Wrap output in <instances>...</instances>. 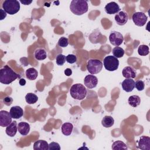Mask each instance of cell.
Instances as JSON below:
<instances>
[{"label": "cell", "instance_id": "cell-1", "mask_svg": "<svg viewBox=\"0 0 150 150\" xmlns=\"http://www.w3.org/2000/svg\"><path fill=\"white\" fill-rule=\"evenodd\" d=\"M18 77L19 75L8 65L0 69V82L2 84H9Z\"/></svg>", "mask_w": 150, "mask_h": 150}, {"label": "cell", "instance_id": "cell-2", "mask_svg": "<svg viewBox=\"0 0 150 150\" xmlns=\"http://www.w3.org/2000/svg\"><path fill=\"white\" fill-rule=\"evenodd\" d=\"M88 6L87 1L73 0L70 5L71 12L76 15H82L88 11Z\"/></svg>", "mask_w": 150, "mask_h": 150}, {"label": "cell", "instance_id": "cell-3", "mask_svg": "<svg viewBox=\"0 0 150 150\" xmlns=\"http://www.w3.org/2000/svg\"><path fill=\"white\" fill-rule=\"evenodd\" d=\"M70 94L73 98L82 100L86 97L87 91L84 86L80 83H77L73 84L70 87Z\"/></svg>", "mask_w": 150, "mask_h": 150}, {"label": "cell", "instance_id": "cell-4", "mask_svg": "<svg viewBox=\"0 0 150 150\" xmlns=\"http://www.w3.org/2000/svg\"><path fill=\"white\" fill-rule=\"evenodd\" d=\"M3 9L9 15H14L20 9V4L16 0H5L2 4Z\"/></svg>", "mask_w": 150, "mask_h": 150}, {"label": "cell", "instance_id": "cell-5", "mask_svg": "<svg viewBox=\"0 0 150 150\" xmlns=\"http://www.w3.org/2000/svg\"><path fill=\"white\" fill-rule=\"evenodd\" d=\"M103 64L107 70L113 71L118 68L119 60L114 56H107L104 59Z\"/></svg>", "mask_w": 150, "mask_h": 150}, {"label": "cell", "instance_id": "cell-6", "mask_svg": "<svg viewBox=\"0 0 150 150\" xmlns=\"http://www.w3.org/2000/svg\"><path fill=\"white\" fill-rule=\"evenodd\" d=\"M103 68V63L98 59H89L87 64L88 71L91 74H96L101 71Z\"/></svg>", "mask_w": 150, "mask_h": 150}, {"label": "cell", "instance_id": "cell-7", "mask_svg": "<svg viewBox=\"0 0 150 150\" xmlns=\"http://www.w3.org/2000/svg\"><path fill=\"white\" fill-rule=\"evenodd\" d=\"M132 21L138 26H143L145 25L148 17L142 12H137L132 15Z\"/></svg>", "mask_w": 150, "mask_h": 150}, {"label": "cell", "instance_id": "cell-8", "mask_svg": "<svg viewBox=\"0 0 150 150\" xmlns=\"http://www.w3.org/2000/svg\"><path fill=\"white\" fill-rule=\"evenodd\" d=\"M109 40L114 46H118L121 45L124 41L122 35L117 31H112L109 36Z\"/></svg>", "mask_w": 150, "mask_h": 150}, {"label": "cell", "instance_id": "cell-9", "mask_svg": "<svg viewBox=\"0 0 150 150\" xmlns=\"http://www.w3.org/2000/svg\"><path fill=\"white\" fill-rule=\"evenodd\" d=\"M12 122V117L9 112L5 110L0 111V125L2 127L8 126Z\"/></svg>", "mask_w": 150, "mask_h": 150}, {"label": "cell", "instance_id": "cell-10", "mask_svg": "<svg viewBox=\"0 0 150 150\" xmlns=\"http://www.w3.org/2000/svg\"><path fill=\"white\" fill-rule=\"evenodd\" d=\"M98 83V79L97 77L94 75H87L84 79V84L88 88H93L97 86Z\"/></svg>", "mask_w": 150, "mask_h": 150}, {"label": "cell", "instance_id": "cell-11", "mask_svg": "<svg viewBox=\"0 0 150 150\" xmlns=\"http://www.w3.org/2000/svg\"><path fill=\"white\" fill-rule=\"evenodd\" d=\"M138 147L142 150H150V138L143 135L138 141Z\"/></svg>", "mask_w": 150, "mask_h": 150}, {"label": "cell", "instance_id": "cell-12", "mask_svg": "<svg viewBox=\"0 0 150 150\" xmlns=\"http://www.w3.org/2000/svg\"><path fill=\"white\" fill-rule=\"evenodd\" d=\"M104 9L107 13L112 15L119 12L120 11V8L118 4L115 2H110L105 6Z\"/></svg>", "mask_w": 150, "mask_h": 150}, {"label": "cell", "instance_id": "cell-13", "mask_svg": "<svg viewBox=\"0 0 150 150\" xmlns=\"http://www.w3.org/2000/svg\"><path fill=\"white\" fill-rule=\"evenodd\" d=\"M115 21L120 26L124 25L128 20V16L124 11H120L115 15Z\"/></svg>", "mask_w": 150, "mask_h": 150}, {"label": "cell", "instance_id": "cell-14", "mask_svg": "<svg viewBox=\"0 0 150 150\" xmlns=\"http://www.w3.org/2000/svg\"><path fill=\"white\" fill-rule=\"evenodd\" d=\"M122 89L126 92H131L135 88V81L131 79H125L121 83Z\"/></svg>", "mask_w": 150, "mask_h": 150}, {"label": "cell", "instance_id": "cell-15", "mask_svg": "<svg viewBox=\"0 0 150 150\" xmlns=\"http://www.w3.org/2000/svg\"><path fill=\"white\" fill-rule=\"evenodd\" d=\"M9 113L12 118L19 119L23 116V110L19 106H18V105L13 106L11 108Z\"/></svg>", "mask_w": 150, "mask_h": 150}, {"label": "cell", "instance_id": "cell-16", "mask_svg": "<svg viewBox=\"0 0 150 150\" xmlns=\"http://www.w3.org/2000/svg\"><path fill=\"white\" fill-rule=\"evenodd\" d=\"M17 131H18L17 123H16V121H14L12 122L8 126L6 127L5 132L8 136L11 137H13L16 135Z\"/></svg>", "mask_w": 150, "mask_h": 150}, {"label": "cell", "instance_id": "cell-17", "mask_svg": "<svg viewBox=\"0 0 150 150\" xmlns=\"http://www.w3.org/2000/svg\"><path fill=\"white\" fill-rule=\"evenodd\" d=\"M122 74L123 77L126 79H134L136 76V73L135 70L130 66L125 67L122 69Z\"/></svg>", "mask_w": 150, "mask_h": 150}, {"label": "cell", "instance_id": "cell-18", "mask_svg": "<svg viewBox=\"0 0 150 150\" xmlns=\"http://www.w3.org/2000/svg\"><path fill=\"white\" fill-rule=\"evenodd\" d=\"M18 130L22 135L25 136L30 131V125L26 122H21L18 125Z\"/></svg>", "mask_w": 150, "mask_h": 150}, {"label": "cell", "instance_id": "cell-19", "mask_svg": "<svg viewBox=\"0 0 150 150\" xmlns=\"http://www.w3.org/2000/svg\"><path fill=\"white\" fill-rule=\"evenodd\" d=\"M34 150H47L49 149V144L45 140H38L33 144Z\"/></svg>", "mask_w": 150, "mask_h": 150}, {"label": "cell", "instance_id": "cell-20", "mask_svg": "<svg viewBox=\"0 0 150 150\" xmlns=\"http://www.w3.org/2000/svg\"><path fill=\"white\" fill-rule=\"evenodd\" d=\"M73 129V125L70 122H65L62 125V132L63 135L66 136H69L70 135Z\"/></svg>", "mask_w": 150, "mask_h": 150}, {"label": "cell", "instance_id": "cell-21", "mask_svg": "<svg viewBox=\"0 0 150 150\" xmlns=\"http://www.w3.org/2000/svg\"><path fill=\"white\" fill-rule=\"evenodd\" d=\"M35 58L38 60H43L46 58V52L43 48L37 49L34 53Z\"/></svg>", "mask_w": 150, "mask_h": 150}, {"label": "cell", "instance_id": "cell-22", "mask_svg": "<svg viewBox=\"0 0 150 150\" xmlns=\"http://www.w3.org/2000/svg\"><path fill=\"white\" fill-rule=\"evenodd\" d=\"M114 124V118L110 115H105L101 120V124L105 128H110Z\"/></svg>", "mask_w": 150, "mask_h": 150}, {"label": "cell", "instance_id": "cell-23", "mask_svg": "<svg viewBox=\"0 0 150 150\" xmlns=\"http://www.w3.org/2000/svg\"><path fill=\"white\" fill-rule=\"evenodd\" d=\"M26 78L30 80H35L38 76V71L33 67L29 68L26 70L25 72Z\"/></svg>", "mask_w": 150, "mask_h": 150}, {"label": "cell", "instance_id": "cell-24", "mask_svg": "<svg viewBox=\"0 0 150 150\" xmlns=\"http://www.w3.org/2000/svg\"><path fill=\"white\" fill-rule=\"evenodd\" d=\"M128 103L131 107H137L140 104L141 98L138 96L133 95L128 98Z\"/></svg>", "mask_w": 150, "mask_h": 150}, {"label": "cell", "instance_id": "cell-25", "mask_svg": "<svg viewBox=\"0 0 150 150\" xmlns=\"http://www.w3.org/2000/svg\"><path fill=\"white\" fill-rule=\"evenodd\" d=\"M25 100L28 104H33L38 101V97L35 94L29 93L25 96Z\"/></svg>", "mask_w": 150, "mask_h": 150}, {"label": "cell", "instance_id": "cell-26", "mask_svg": "<svg viewBox=\"0 0 150 150\" xmlns=\"http://www.w3.org/2000/svg\"><path fill=\"white\" fill-rule=\"evenodd\" d=\"M111 148L114 150H118V149H127L128 148L126 144L121 141H117L112 143Z\"/></svg>", "mask_w": 150, "mask_h": 150}, {"label": "cell", "instance_id": "cell-27", "mask_svg": "<svg viewBox=\"0 0 150 150\" xmlns=\"http://www.w3.org/2000/svg\"><path fill=\"white\" fill-rule=\"evenodd\" d=\"M112 53L114 56L118 59V58L122 57L124 56L125 52L122 48L118 47V46H116L112 49Z\"/></svg>", "mask_w": 150, "mask_h": 150}, {"label": "cell", "instance_id": "cell-28", "mask_svg": "<svg viewBox=\"0 0 150 150\" xmlns=\"http://www.w3.org/2000/svg\"><path fill=\"white\" fill-rule=\"evenodd\" d=\"M138 53L140 56H146L149 54V47L145 45H139L138 48Z\"/></svg>", "mask_w": 150, "mask_h": 150}, {"label": "cell", "instance_id": "cell-29", "mask_svg": "<svg viewBox=\"0 0 150 150\" xmlns=\"http://www.w3.org/2000/svg\"><path fill=\"white\" fill-rule=\"evenodd\" d=\"M66 61V56L62 54H59L56 56V64L59 66H62L64 64L65 62Z\"/></svg>", "mask_w": 150, "mask_h": 150}, {"label": "cell", "instance_id": "cell-30", "mask_svg": "<svg viewBox=\"0 0 150 150\" xmlns=\"http://www.w3.org/2000/svg\"><path fill=\"white\" fill-rule=\"evenodd\" d=\"M69 45V40L66 37H62L58 41V45L62 47H65Z\"/></svg>", "mask_w": 150, "mask_h": 150}, {"label": "cell", "instance_id": "cell-31", "mask_svg": "<svg viewBox=\"0 0 150 150\" xmlns=\"http://www.w3.org/2000/svg\"><path fill=\"white\" fill-rule=\"evenodd\" d=\"M135 87H136L138 91H142L145 87L144 82L141 80H137L135 82Z\"/></svg>", "mask_w": 150, "mask_h": 150}, {"label": "cell", "instance_id": "cell-32", "mask_svg": "<svg viewBox=\"0 0 150 150\" xmlns=\"http://www.w3.org/2000/svg\"><path fill=\"white\" fill-rule=\"evenodd\" d=\"M66 62L67 63H70V64H73V63H75L77 61V57L74 54H68L66 57Z\"/></svg>", "mask_w": 150, "mask_h": 150}, {"label": "cell", "instance_id": "cell-33", "mask_svg": "<svg viewBox=\"0 0 150 150\" xmlns=\"http://www.w3.org/2000/svg\"><path fill=\"white\" fill-rule=\"evenodd\" d=\"M49 150H60V146L57 142H52L49 144Z\"/></svg>", "mask_w": 150, "mask_h": 150}, {"label": "cell", "instance_id": "cell-34", "mask_svg": "<svg viewBox=\"0 0 150 150\" xmlns=\"http://www.w3.org/2000/svg\"><path fill=\"white\" fill-rule=\"evenodd\" d=\"M3 102L4 103L7 105V106H9L13 102V99L12 98H11V97H9V96H7V97H5L4 99H3Z\"/></svg>", "mask_w": 150, "mask_h": 150}, {"label": "cell", "instance_id": "cell-35", "mask_svg": "<svg viewBox=\"0 0 150 150\" xmlns=\"http://www.w3.org/2000/svg\"><path fill=\"white\" fill-rule=\"evenodd\" d=\"M1 12V19L0 20H3L6 16V12L2 9H0Z\"/></svg>", "mask_w": 150, "mask_h": 150}, {"label": "cell", "instance_id": "cell-36", "mask_svg": "<svg viewBox=\"0 0 150 150\" xmlns=\"http://www.w3.org/2000/svg\"><path fill=\"white\" fill-rule=\"evenodd\" d=\"M64 73L66 76H70L72 74V70L70 69H69V68H67V69H66L64 70Z\"/></svg>", "mask_w": 150, "mask_h": 150}, {"label": "cell", "instance_id": "cell-37", "mask_svg": "<svg viewBox=\"0 0 150 150\" xmlns=\"http://www.w3.org/2000/svg\"><path fill=\"white\" fill-rule=\"evenodd\" d=\"M20 2L25 5H28L32 2V1H20Z\"/></svg>", "mask_w": 150, "mask_h": 150}, {"label": "cell", "instance_id": "cell-38", "mask_svg": "<svg viewBox=\"0 0 150 150\" xmlns=\"http://www.w3.org/2000/svg\"><path fill=\"white\" fill-rule=\"evenodd\" d=\"M19 84L21 86H23L26 84V80L24 79H21L19 80Z\"/></svg>", "mask_w": 150, "mask_h": 150}]
</instances>
